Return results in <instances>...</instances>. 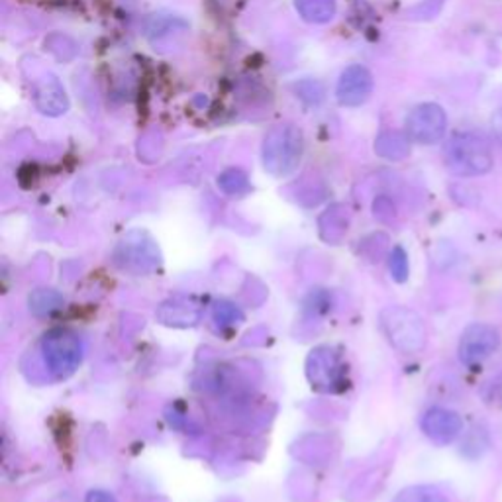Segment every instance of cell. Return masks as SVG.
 <instances>
[{"label": "cell", "instance_id": "6da1fadb", "mask_svg": "<svg viewBox=\"0 0 502 502\" xmlns=\"http://www.w3.org/2000/svg\"><path fill=\"white\" fill-rule=\"evenodd\" d=\"M305 151V136L293 124H278L267 132L261 146L263 167L275 177L297 171Z\"/></svg>", "mask_w": 502, "mask_h": 502}, {"label": "cell", "instance_id": "cb8c5ba5", "mask_svg": "<svg viewBox=\"0 0 502 502\" xmlns=\"http://www.w3.org/2000/svg\"><path fill=\"white\" fill-rule=\"evenodd\" d=\"M488 400L502 406V375H498L495 381L488 385Z\"/></svg>", "mask_w": 502, "mask_h": 502}, {"label": "cell", "instance_id": "52a82bcc", "mask_svg": "<svg viewBox=\"0 0 502 502\" xmlns=\"http://www.w3.org/2000/svg\"><path fill=\"white\" fill-rule=\"evenodd\" d=\"M445 130H448V116L440 105H418L406 116L408 138L416 143H424V146L438 143L445 136Z\"/></svg>", "mask_w": 502, "mask_h": 502}, {"label": "cell", "instance_id": "277c9868", "mask_svg": "<svg viewBox=\"0 0 502 502\" xmlns=\"http://www.w3.org/2000/svg\"><path fill=\"white\" fill-rule=\"evenodd\" d=\"M40 350L48 370L58 379L73 375L83 361V342L67 328H55L43 333Z\"/></svg>", "mask_w": 502, "mask_h": 502}, {"label": "cell", "instance_id": "484cf974", "mask_svg": "<svg viewBox=\"0 0 502 502\" xmlns=\"http://www.w3.org/2000/svg\"><path fill=\"white\" fill-rule=\"evenodd\" d=\"M85 502H116L114 497L106 493V490H91V493L87 495Z\"/></svg>", "mask_w": 502, "mask_h": 502}, {"label": "cell", "instance_id": "2e32d148", "mask_svg": "<svg viewBox=\"0 0 502 502\" xmlns=\"http://www.w3.org/2000/svg\"><path fill=\"white\" fill-rule=\"evenodd\" d=\"M65 305V298L61 293L53 291V288H36L28 297V308L33 316L43 318L53 315L55 310H59Z\"/></svg>", "mask_w": 502, "mask_h": 502}, {"label": "cell", "instance_id": "7402d4cb", "mask_svg": "<svg viewBox=\"0 0 502 502\" xmlns=\"http://www.w3.org/2000/svg\"><path fill=\"white\" fill-rule=\"evenodd\" d=\"M373 210H375V216H377L379 220H383V222H388V220H393V218H395V206H393V203H390V200L385 198V196H381V198H377V200H375Z\"/></svg>", "mask_w": 502, "mask_h": 502}, {"label": "cell", "instance_id": "9a60e30c", "mask_svg": "<svg viewBox=\"0 0 502 502\" xmlns=\"http://www.w3.org/2000/svg\"><path fill=\"white\" fill-rule=\"evenodd\" d=\"M348 210L336 205L328 208L320 218V233L328 242H338L345 232H348Z\"/></svg>", "mask_w": 502, "mask_h": 502}, {"label": "cell", "instance_id": "5bb4252c", "mask_svg": "<svg viewBox=\"0 0 502 502\" xmlns=\"http://www.w3.org/2000/svg\"><path fill=\"white\" fill-rule=\"evenodd\" d=\"M295 8L305 22L326 24L336 16V0H295Z\"/></svg>", "mask_w": 502, "mask_h": 502}, {"label": "cell", "instance_id": "ffe728a7", "mask_svg": "<svg viewBox=\"0 0 502 502\" xmlns=\"http://www.w3.org/2000/svg\"><path fill=\"white\" fill-rule=\"evenodd\" d=\"M212 318L220 326H233L243 322V312L236 305L228 303V300H220V303L212 306Z\"/></svg>", "mask_w": 502, "mask_h": 502}, {"label": "cell", "instance_id": "e0dca14e", "mask_svg": "<svg viewBox=\"0 0 502 502\" xmlns=\"http://www.w3.org/2000/svg\"><path fill=\"white\" fill-rule=\"evenodd\" d=\"M220 191L228 196H242L251 191L250 178L242 169H226L218 177Z\"/></svg>", "mask_w": 502, "mask_h": 502}, {"label": "cell", "instance_id": "d4e9b609", "mask_svg": "<svg viewBox=\"0 0 502 502\" xmlns=\"http://www.w3.org/2000/svg\"><path fill=\"white\" fill-rule=\"evenodd\" d=\"M490 130H493V136L497 138V141L502 146V108L497 110V113L493 114V118H490Z\"/></svg>", "mask_w": 502, "mask_h": 502}, {"label": "cell", "instance_id": "5b68a950", "mask_svg": "<svg viewBox=\"0 0 502 502\" xmlns=\"http://www.w3.org/2000/svg\"><path fill=\"white\" fill-rule=\"evenodd\" d=\"M114 260L122 269L143 275L153 271L160 265V250L155 242L143 232H132L120 242L114 251Z\"/></svg>", "mask_w": 502, "mask_h": 502}, {"label": "cell", "instance_id": "603a6c76", "mask_svg": "<svg viewBox=\"0 0 502 502\" xmlns=\"http://www.w3.org/2000/svg\"><path fill=\"white\" fill-rule=\"evenodd\" d=\"M306 87L315 88V95H316V98H310V105H318L320 100H322V96H324V91H322L320 83H316V81H305V83H300V85H298V96H303V100L306 98V95H305V88H306ZM308 95H312V91H310Z\"/></svg>", "mask_w": 502, "mask_h": 502}, {"label": "cell", "instance_id": "4fadbf2b", "mask_svg": "<svg viewBox=\"0 0 502 502\" xmlns=\"http://www.w3.org/2000/svg\"><path fill=\"white\" fill-rule=\"evenodd\" d=\"M375 153L387 161H403L410 155L408 133L387 130L381 132L375 140Z\"/></svg>", "mask_w": 502, "mask_h": 502}, {"label": "cell", "instance_id": "ba28073f", "mask_svg": "<svg viewBox=\"0 0 502 502\" xmlns=\"http://www.w3.org/2000/svg\"><path fill=\"white\" fill-rule=\"evenodd\" d=\"M500 348V332L483 322L467 326L460 340V360L463 365H477L485 361L487 357L493 355Z\"/></svg>", "mask_w": 502, "mask_h": 502}, {"label": "cell", "instance_id": "7a4b0ae2", "mask_svg": "<svg viewBox=\"0 0 502 502\" xmlns=\"http://www.w3.org/2000/svg\"><path fill=\"white\" fill-rule=\"evenodd\" d=\"M379 324H381L388 343L400 353L415 355L426 348L428 330L416 310L398 305L387 306L379 315Z\"/></svg>", "mask_w": 502, "mask_h": 502}, {"label": "cell", "instance_id": "30bf717a", "mask_svg": "<svg viewBox=\"0 0 502 502\" xmlns=\"http://www.w3.org/2000/svg\"><path fill=\"white\" fill-rule=\"evenodd\" d=\"M422 432L434 443L448 445L453 443L463 432V420L457 412L450 408L434 406L422 416Z\"/></svg>", "mask_w": 502, "mask_h": 502}, {"label": "cell", "instance_id": "3957f363", "mask_svg": "<svg viewBox=\"0 0 502 502\" xmlns=\"http://www.w3.org/2000/svg\"><path fill=\"white\" fill-rule=\"evenodd\" d=\"M445 165L457 177H479L493 169L488 143L475 132H457L445 146Z\"/></svg>", "mask_w": 502, "mask_h": 502}, {"label": "cell", "instance_id": "ac0fdd59", "mask_svg": "<svg viewBox=\"0 0 502 502\" xmlns=\"http://www.w3.org/2000/svg\"><path fill=\"white\" fill-rule=\"evenodd\" d=\"M395 502H450V500L436 487L418 485V487H408L405 490H400Z\"/></svg>", "mask_w": 502, "mask_h": 502}, {"label": "cell", "instance_id": "d6986e66", "mask_svg": "<svg viewBox=\"0 0 502 502\" xmlns=\"http://www.w3.org/2000/svg\"><path fill=\"white\" fill-rule=\"evenodd\" d=\"M187 24L177 16H165V14H153L146 22V32L150 38H163L167 33L175 32L177 28H185Z\"/></svg>", "mask_w": 502, "mask_h": 502}, {"label": "cell", "instance_id": "7c38bea8", "mask_svg": "<svg viewBox=\"0 0 502 502\" xmlns=\"http://www.w3.org/2000/svg\"><path fill=\"white\" fill-rule=\"evenodd\" d=\"M200 312H203V306H200V303L195 297L178 295L165 300V303L160 306L158 320L165 326L187 328L196 324L200 320Z\"/></svg>", "mask_w": 502, "mask_h": 502}, {"label": "cell", "instance_id": "8fae6325", "mask_svg": "<svg viewBox=\"0 0 502 502\" xmlns=\"http://www.w3.org/2000/svg\"><path fill=\"white\" fill-rule=\"evenodd\" d=\"M33 105L41 114L48 116H61L69 110V98L53 73H43L40 79L33 81Z\"/></svg>", "mask_w": 502, "mask_h": 502}, {"label": "cell", "instance_id": "44dd1931", "mask_svg": "<svg viewBox=\"0 0 502 502\" xmlns=\"http://www.w3.org/2000/svg\"><path fill=\"white\" fill-rule=\"evenodd\" d=\"M388 269L397 283H405L408 278V273H410L408 255L403 248H400V245L393 248V251H390V255H388Z\"/></svg>", "mask_w": 502, "mask_h": 502}, {"label": "cell", "instance_id": "9c48e42d", "mask_svg": "<svg viewBox=\"0 0 502 502\" xmlns=\"http://www.w3.org/2000/svg\"><path fill=\"white\" fill-rule=\"evenodd\" d=\"M373 93V75L363 65H350L340 77L336 96L342 106H361Z\"/></svg>", "mask_w": 502, "mask_h": 502}, {"label": "cell", "instance_id": "8992f818", "mask_svg": "<svg viewBox=\"0 0 502 502\" xmlns=\"http://www.w3.org/2000/svg\"><path fill=\"white\" fill-rule=\"evenodd\" d=\"M306 377L312 388L320 390V393L340 390L345 381V365L342 355L332 348L312 350L306 360Z\"/></svg>", "mask_w": 502, "mask_h": 502}]
</instances>
